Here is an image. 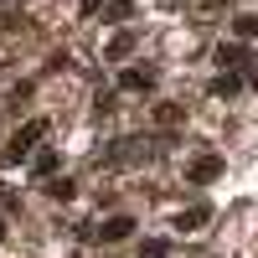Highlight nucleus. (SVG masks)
I'll return each instance as SVG.
<instances>
[{
    "mask_svg": "<svg viewBox=\"0 0 258 258\" xmlns=\"http://www.w3.org/2000/svg\"><path fill=\"white\" fill-rule=\"evenodd\" d=\"M47 135V119H31V124H21L16 135H11V145H6V160H26L31 155V145Z\"/></svg>",
    "mask_w": 258,
    "mask_h": 258,
    "instance_id": "nucleus-1",
    "label": "nucleus"
},
{
    "mask_svg": "<svg viewBox=\"0 0 258 258\" xmlns=\"http://www.w3.org/2000/svg\"><path fill=\"white\" fill-rule=\"evenodd\" d=\"M119 88H124V93L155 88V68H124V73H119Z\"/></svg>",
    "mask_w": 258,
    "mask_h": 258,
    "instance_id": "nucleus-2",
    "label": "nucleus"
},
{
    "mask_svg": "<svg viewBox=\"0 0 258 258\" xmlns=\"http://www.w3.org/2000/svg\"><path fill=\"white\" fill-rule=\"evenodd\" d=\"M186 176L197 181V186H202V181H217V176H222V155H202V160H191Z\"/></svg>",
    "mask_w": 258,
    "mask_h": 258,
    "instance_id": "nucleus-3",
    "label": "nucleus"
},
{
    "mask_svg": "<svg viewBox=\"0 0 258 258\" xmlns=\"http://www.w3.org/2000/svg\"><path fill=\"white\" fill-rule=\"evenodd\" d=\"M129 232H135V217H109V222L98 227V238H103V243H124Z\"/></svg>",
    "mask_w": 258,
    "mask_h": 258,
    "instance_id": "nucleus-4",
    "label": "nucleus"
},
{
    "mask_svg": "<svg viewBox=\"0 0 258 258\" xmlns=\"http://www.w3.org/2000/svg\"><path fill=\"white\" fill-rule=\"evenodd\" d=\"M238 88H243V83H238V73H217V78H212V93H217V98H232Z\"/></svg>",
    "mask_w": 258,
    "mask_h": 258,
    "instance_id": "nucleus-5",
    "label": "nucleus"
},
{
    "mask_svg": "<svg viewBox=\"0 0 258 258\" xmlns=\"http://www.w3.org/2000/svg\"><path fill=\"white\" fill-rule=\"evenodd\" d=\"M217 62H222V73H232V68H243V47H227V41H222V47H217Z\"/></svg>",
    "mask_w": 258,
    "mask_h": 258,
    "instance_id": "nucleus-6",
    "label": "nucleus"
},
{
    "mask_svg": "<svg viewBox=\"0 0 258 258\" xmlns=\"http://www.w3.org/2000/svg\"><path fill=\"white\" fill-rule=\"evenodd\" d=\"M129 52H135V36H129V31H119V36L109 41V57L119 62V57H129Z\"/></svg>",
    "mask_w": 258,
    "mask_h": 258,
    "instance_id": "nucleus-7",
    "label": "nucleus"
},
{
    "mask_svg": "<svg viewBox=\"0 0 258 258\" xmlns=\"http://www.w3.org/2000/svg\"><path fill=\"white\" fill-rule=\"evenodd\" d=\"M165 253H170L165 238H145V243H140V258H165Z\"/></svg>",
    "mask_w": 258,
    "mask_h": 258,
    "instance_id": "nucleus-8",
    "label": "nucleus"
},
{
    "mask_svg": "<svg viewBox=\"0 0 258 258\" xmlns=\"http://www.w3.org/2000/svg\"><path fill=\"white\" fill-rule=\"evenodd\" d=\"M52 170H57V150H41L36 155V176H52Z\"/></svg>",
    "mask_w": 258,
    "mask_h": 258,
    "instance_id": "nucleus-9",
    "label": "nucleus"
},
{
    "mask_svg": "<svg viewBox=\"0 0 258 258\" xmlns=\"http://www.w3.org/2000/svg\"><path fill=\"white\" fill-rule=\"evenodd\" d=\"M238 36H258V11H248V16H238Z\"/></svg>",
    "mask_w": 258,
    "mask_h": 258,
    "instance_id": "nucleus-10",
    "label": "nucleus"
},
{
    "mask_svg": "<svg viewBox=\"0 0 258 258\" xmlns=\"http://www.w3.org/2000/svg\"><path fill=\"white\" fill-rule=\"evenodd\" d=\"M103 11L119 16V21H124V16H135V6H129V0H103Z\"/></svg>",
    "mask_w": 258,
    "mask_h": 258,
    "instance_id": "nucleus-11",
    "label": "nucleus"
},
{
    "mask_svg": "<svg viewBox=\"0 0 258 258\" xmlns=\"http://www.w3.org/2000/svg\"><path fill=\"white\" fill-rule=\"evenodd\" d=\"M197 222H207V207H191V212H181V227H197Z\"/></svg>",
    "mask_w": 258,
    "mask_h": 258,
    "instance_id": "nucleus-12",
    "label": "nucleus"
},
{
    "mask_svg": "<svg viewBox=\"0 0 258 258\" xmlns=\"http://www.w3.org/2000/svg\"><path fill=\"white\" fill-rule=\"evenodd\" d=\"M47 191H52V197H57V202H68V197H73V181H52Z\"/></svg>",
    "mask_w": 258,
    "mask_h": 258,
    "instance_id": "nucleus-13",
    "label": "nucleus"
},
{
    "mask_svg": "<svg viewBox=\"0 0 258 258\" xmlns=\"http://www.w3.org/2000/svg\"><path fill=\"white\" fill-rule=\"evenodd\" d=\"M155 119H160V124H181V109H170V103H165V109H155Z\"/></svg>",
    "mask_w": 258,
    "mask_h": 258,
    "instance_id": "nucleus-14",
    "label": "nucleus"
},
{
    "mask_svg": "<svg viewBox=\"0 0 258 258\" xmlns=\"http://www.w3.org/2000/svg\"><path fill=\"white\" fill-rule=\"evenodd\" d=\"M0 238H6V217H0Z\"/></svg>",
    "mask_w": 258,
    "mask_h": 258,
    "instance_id": "nucleus-15",
    "label": "nucleus"
},
{
    "mask_svg": "<svg viewBox=\"0 0 258 258\" xmlns=\"http://www.w3.org/2000/svg\"><path fill=\"white\" fill-rule=\"evenodd\" d=\"M253 88H258V68H253Z\"/></svg>",
    "mask_w": 258,
    "mask_h": 258,
    "instance_id": "nucleus-16",
    "label": "nucleus"
},
{
    "mask_svg": "<svg viewBox=\"0 0 258 258\" xmlns=\"http://www.w3.org/2000/svg\"><path fill=\"white\" fill-rule=\"evenodd\" d=\"M0 6H6V0H0Z\"/></svg>",
    "mask_w": 258,
    "mask_h": 258,
    "instance_id": "nucleus-17",
    "label": "nucleus"
}]
</instances>
